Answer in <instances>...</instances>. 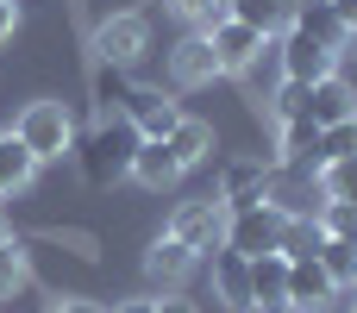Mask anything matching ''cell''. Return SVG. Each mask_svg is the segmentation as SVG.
<instances>
[{
  "label": "cell",
  "mask_w": 357,
  "mask_h": 313,
  "mask_svg": "<svg viewBox=\"0 0 357 313\" xmlns=\"http://www.w3.org/2000/svg\"><path fill=\"white\" fill-rule=\"evenodd\" d=\"M320 270H326V276H333V289L345 295V289L357 282V245H345V238H326V245H320Z\"/></svg>",
  "instance_id": "d4e9b609"
},
{
  "label": "cell",
  "mask_w": 357,
  "mask_h": 313,
  "mask_svg": "<svg viewBox=\"0 0 357 313\" xmlns=\"http://www.w3.org/2000/svg\"><path fill=\"white\" fill-rule=\"evenodd\" d=\"M157 313H201L195 301H157Z\"/></svg>",
  "instance_id": "e575fe53"
},
{
  "label": "cell",
  "mask_w": 357,
  "mask_h": 313,
  "mask_svg": "<svg viewBox=\"0 0 357 313\" xmlns=\"http://www.w3.org/2000/svg\"><path fill=\"white\" fill-rule=\"evenodd\" d=\"M132 125H138V138H163L176 119H182V107L163 94V88H144V82H132V94H126V107H119Z\"/></svg>",
  "instance_id": "30bf717a"
},
{
  "label": "cell",
  "mask_w": 357,
  "mask_h": 313,
  "mask_svg": "<svg viewBox=\"0 0 357 313\" xmlns=\"http://www.w3.org/2000/svg\"><path fill=\"white\" fill-rule=\"evenodd\" d=\"M351 289H357V282H351Z\"/></svg>",
  "instance_id": "8d00e7d4"
},
{
  "label": "cell",
  "mask_w": 357,
  "mask_h": 313,
  "mask_svg": "<svg viewBox=\"0 0 357 313\" xmlns=\"http://www.w3.org/2000/svg\"><path fill=\"white\" fill-rule=\"evenodd\" d=\"M351 313H357V307H351Z\"/></svg>",
  "instance_id": "74e56055"
},
{
  "label": "cell",
  "mask_w": 357,
  "mask_h": 313,
  "mask_svg": "<svg viewBox=\"0 0 357 313\" xmlns=\"http://www.w3.org/2000/svg\"><path fill=\"white\" fill-rule=\"evenodd\" d=\"M25 289V251H19V238H6L0 245V301H13Z\"/></svg>",
  "instance_id": "f1b7e54d"
},
{
  "label": "cell",
  "mask_w": 357,
  "mask_h": 313,
  "mask_svg": "<svg viewBox=\"0 0 357 313\" xmlns=\"http://www.w3.org/2000/svg\"><path fill=\"white\" fill-rule=\"evenodd\" d=\"M169 75H176V88H207V82L220 75V56H213L207 31H195V38H182V44L169 50Z\"/></svg>",
  "instance_id": "7c38bea8"
},
{
  "label": "cell",
  "mask_w": 357,
  "mask_h": 313,
  "mask_svg": "<svg viewBox=\"0 0 357 313\" xmlns=\"http://www.w3.org/2000/svg\"><path fill=\"white\" fill-rule=\"evenodd\" d=\"M207 44H213V56H220V75H238V69H245L270 38H257L245 19H232V13H226V19H213V25H207Z\"/></svg>",
  "instance_id": "9c48e42d"
},
{
  "label": "cell",
  "mask_w": 357,
  "mask_h": 313,
  "mask_svg": "<svg viewBox=\"0 0 357 313\" xmlns=\"http://www.w3.org/2000/svg\"><path fill=\"white\" fill-rule=\"evenodd\" d=\"M257 307H270V313L289 307V257H282V251L251 257V313Z\"/></svg>",
  "instance_id": "9a60e30c"
},
{
  "label": "cell",
  "mask_w": 357,
  "mask_h": 313,
  "mask_svg": "<svg viewBox=\"0 0 357 313\" xmlns=\"http://www.w3.org/2000/svg\"><path fill=\"white\" fill-rule=\"evenodd\" d=\"M339 157H357V113L339 125H320V163H339Z\"/></svg>",
  "instance_id": "4316f807"
},
{
  "label": "cell",
  "mask_w": 357,
  "mask_h": 313,
  "mask_svg": "<svg viewBox=\"0 0 357 313\" xmlns=\"http://www.w3.org/2000/svg\"><path fill=\"white\" fill-rule=\"evenodd\" d=\"M169 6H176L182 19H195V25L207 31L213 19H226V6H232V0H169Z\"/></svg>",
  "instance_id": "f546056e"
},
{
  "label": "cell",
  "mask_w": 357,
  "mask_h": 313,
  "mask_svg": "<svg viewBox=\"0 0 357 313\" xmlns=\"http://www.w3.org/2000/svg\"><path fill=\"white\" fill-rule=\"evenodd\" d=\"M301 113H307L314 125H339V119H351V113H357V88L345 82V75H320V82H307Z\"/></svg>",
  "instance_id": "8fae6325"
},
{
  "label": "cell",
  "mask_w": 357,
  "mask_h": 313,
  "mask_svg": "<svg viewBox=\"0 0 357 313\" xmlns=\"http://www.w3.org/2000/svg\"><path fill=\"white\" fill-rule=\"evenodd\" d=\"M132 182H144V188H157V194L182 182V169H176V157L163 151V138H144V144H138V157H132Z\"/></svg>",
  "instance_id": "ffe728a7"
},
{
  "label": "cell",
  "mask_w": 357,
  "mask_h": 313,
  "mask_svg": "<svg viewBox=\"0 0 357 313\" xmlns=\"http://www.w3.org/2000/svg\"><path fill=\"white\" fill-rule=\"evenodd\" d=\"M238 75L251 82V94H257V100H270V94L282 88V56H276V38H270V44H264V50H257V56H251Z\"/></svg>",
  "instance_id": "cb8c5ba5"
},
{
  "label": "cell",
  "mask_w": 357,
  "mask_h": 313,
  "mask_svg": "<svg viewBox=\"0 0 357 313\" xmlns=\"http://www.w3.org/2000/svg\"><path fill=\"white\" fill-rule=\"evenodd\" d=\"M320 245H326V226L314 220V213H301V220H282V257H320Z\"/></svg>",
  "instance_id": "603a6c76"
},
{
  "label": "cell",
  "mask_w": 357,
  "mask_h": 313,
  "mask_svg": "<svg viewBox=\"0 0 357 313\" xmlns=\"http://www.w3.org/2000/svg\"><path fill=\"white\" fill-rule=\"evenodd\" d=\"M138 144H144V138H138V125H132L126 113H100V119L75 138V157H82L88 188H113V182H126Z\"/></svg>",
  "instance_id": "6da1fadb"
},
{
  "label": "cell",
  "mask_w": 357,
  "mask_h": 313,
  "mask_svg": "<svg viewBox=\"0 0 357 313\" xmlns=\"http://www.w3.org/2000/svg\"><path fill=\"white\" fill-rule=\"evenodd\" d=\"M320 194L326 201H357V157H339V163H320Z\"/></svg>",
  "instance_id": "484cf974"
},
{
  "label": "cell",
  "mask_w": 357,
  "mask_h": 313,
  "mask_svg": "<svg viewBox=\"0 0 357 313\" xmlns=\"http://www.w3.org/2000/svg\"><path fill=\"white\" fill-rule=\"evenodd\" d=\"M264 182H270V163H226V176H220V207L226 213H238V207H257L264 201Z\"/></svg>",
  "instance_id": "2e32d148"
},
{
  "label": "cell",
  "mask_w": 357,
  "mask_h": 313,
  "mask_svg": "<svg viewBox=\"0 0 357 313\" xmlns=\"http://www.w3.org/2000/svg\"><path fill=\"white\" fill-rule=\"evenodd\" d=\"M38 176V157L19 144V132H0V201H13L19 188H31Z\"/></svg>",
  "instance_id": "7402d4cb"
},
{
  "label": "cell",
  "mask_w": 357,
  "mask_h": 313,
  "mask_svg": "<svg viewBox=\"0 0 357 313\" xmlns=\"http://www.w3.org/2000/svg\"><path fill=\"white\" fill-rule=\"evenodd\" d=\"M264 201L282 213V220H301V213H314L320 220V207H326V194H320V176H314V163H270V182H264Z\"/></svg>",
  "instance_id": "3957f363"
},
{
  "label": "cell",
  "mask_w": 357,
  "mask_h": 313,
  "mask_svg": "<svg viewBox=\"0 0 357 313\" xmlns=\"http://www.w3.org/2000/svg\"><path fill=\"white\" fill-rule=\"evenodd\" d=\"M169 232H176L195 257L220 251V245H226V207H220V194H207V201H182V207L169 213Z\"/></svg>",
  "instance_id": "5b68a950"
},
{
  "label": "cell",
  "mask_w": 357,
  "mask_h": 313,
  "mask_svg": "<svg viewBox=\"0 0 357 313\" xmlns=\"http://www.w3.org/2000/svg\"><path fill=\"white\" fill-rule=\"evenodd\" d=\"M6 238H13V232H6V220H0V245H6Z\"/></svg>",
  "instance_id": "d590c367"
},
{
  "label": "cell",
  "mask_w": 357,
  "mask_h": 313,
  "mask_svg": "<svg viewBox=\"0 0 357 313\" xmlns=\"http://www.w3.org/2000/svg\"><path fill=\"white\" fill-rule=\"evenodd\" d=\"M213 257V295L226 301L232 313H251V257H238V251H207Z\"/></svg>",
  "instance_id": "5bb4252c"
},
{
  "label": "cell",
  "mask_w": 357,
  "mask_h": 313,
  "mask_svg": "<svg viewBox=\"0 0 357 313\" xmlns=\"http://www.w3.org/2000/svg\"><path fill=\"white\" fill-rule=\"evenodd\" d=\"M333 13H339V25L357 38V0H333Z\"/></svg>",
  "instance_id": "1f68e13d"
},
{
  "label": "cell",
  "mask_w": 357,
  "mask_h": 313,
  "mask_svg": "<svg viewBox=\"0 0 357 313\" xmlns=\"http://www.w3.org/2000/svg\"><path fill=\"white\" fill-rule=\"evenodd\" d=\"M107 313H157V301H119V307H107Z\"/></svg>",
  "instance_id": "d6a6232c"
},
{
  "label": "cell",
  "mask_w": 357,
  "mask_h": 313,
  "mask_svg": "<svg viewBox=\"0 0 357 313\" xmlns=\"http://www.w3.org/2000/svg\"><path fill=\"white\" fill-rule=\"evenodd\" d=\"M144 50H151V25H144V13H113V19L94 25V63L132 69Z\"/></svg>",
  "instance_id": "277c9868"
},
{
  "label": "cell",
  "mask_w": 357,
  "mask_h": 313,
  "mask_svg": "<svg viewBox=\"0 0 357 313\" xmlns=\"http://www.w3.org/2000/svg\"><path fill=\"white\" fill-rule=\"evenodd\" d=\"M320 226H326V238L357 245V201H326V207H320Z\"/></svg>",
  "instance_id": "83f0119b"
},
{
  "label": "cell",
  "mask_w": 357,
  "mask_h": 313,
  "mask_svg": "<svg viewBox=\"0 0 357 313\" xmlns=\"http://www.w3.org/2000/svg\"><path fill=\"white\" fill-rule=\"evenodd\" d=\"M276 245H282V213H276L270 201L226 213V251H238V257H264V251H276Z\"/></svg>",
  "instance_id": "8992f818"
},
{
  "label": "cell",
  "mask_w": 357,
  "mask_h": 313,
  "mask_svg": "<svg viewBox=\"0 0 357 313\" xmlns=\"http://www.w3.org/2000/svg\"><path fill=\"white\" fill-rule=\"evenodd\" d=\"M226 13H232V19H245L257 38H282V31L295 25V0H232Z\"/></svg>",
  "instance_id": "ac0fdd59"
},
{
  "label": "cell",
  "mask_w": 357,
  "mask_h": 313,
  "mask_svg": "<svg viewBox=\"0 0 357 313\" xmlns=\"http://www.w3.org/2000/svg\"><path fill=\"white\" fill-rule=\"evenodd\" d=\"M13 132H19V144H25L38 163H50V157H69V151H75V119H69V107H63V100H31V107L13 119Z\"/></svg>",
  "instance_id": "7a4b0ae2"
},
{
  "label": "cell",
  "mask_w": 357,
  "mask_h": 313,
  "mask_svg": "<svg viewBox=\"0 0 357 313\" xmlns=\"http://www.w3.org/2000/svg\"><path fill=\"white\" fill-rule=\"evenodd\" d=\"M201 257L176 238V232H163V238H151V251H144V276L157 282V289H176V282H188V270H195Z\"/></svg>",
  "instance_id": "4fadbf2b"
},
{
  "label": "cell",
  "mask_w": 357,
  "mask_h": 313,
  "mask_svg": "<svg viewBox=\"0 0 357 313\" xmlns=\"http://www.w3.org/2000/svg\"><path fill=\"white\" fill-rule=\"evenodd\" d=\"M333 301H339V289L320 270V257H289V313H326Z\"/></svg>",
  "instance_id": "ba28073f"
},
{
  "label": "cell",
  "mask_w": 357,
  "mask_h": 313,
  "mask_svg": "<svg viewBox=\"0 0 357 313\" xmlns=\"http://www.w3.org/2000/svg\"><path fill=\"white\" fill-rule=\"evenodd\" d=\"M276 56H282V82H320V75H339V50H326L320 38H307V31H282L276 38Z\"/></svg>",
  "instance_id": "52a82bcc"
},
{
  "label": "cell",
  "mask_w": 357,
  "mask_h": 313,
  "mask_svg": "<svg viewBox=\"0 0 357 313\" xmlns=\"http://www.w3.org/2000/svg\"><path fill=\"white\" fill-rule=\"evenodd\" d=\"M56 313H107V307H100V301H63Z\"/></svg>",
  "instance_id": "836d02e7"
},
{
  "label": "cell",
  "mask_w": 357,
  "mask_h": 313,
  "mask_svg": "<svg viewBox=\"0 0 357 313\" xmlns=\"http://www.w3.org/2000/svg\"><path fill=\"white\" fill-rule=\"evenodd\" d=\"M163 151L176 157V169H195V163H207V151H213V125L207 119H176L169 132H163Z\"/></svg>",
  "instance_id": "e0dca14e"
},
{
  "label": "cell",
  "mask_w": 357,
  "mask_h": 313,
  "mask_svg": "<svg viewBox=\"0 0 357 313\" xmlns=\"http://www.w3.org/2000/svg\"><path fill=\"white\" fill-rule=\"evenodd\" d=\"M13 25H19V0H0V44L13 38Z\"/></svg>",
  "instance_id": "4dcf8cb0"
},
{
  "label": "cell",
  "mask_w": 357,
  "mask_h": 313,
  "mask_svg": "<svg viewBox=\"0 0 357 313\" xmlns=\"http://www.w3.org/2000/svg\"><path fill=\"white\" fill-rule=\"evenodd\" d=\"M276 151H282V163H314V169H320V125H314L307 113L282 119V125H276Z\"/></svg>",
  "instance_id": "d6986e66"
},
{
  "label": "cell",
  "mask_w": 357,
  "mask_h": 313,
  "mask_svg": "<svg viewBox=\"0 0 357 313\" xmlns=\"http://www.w3.org/2000/svg\"><path fill=\"white\" fill-rule=\"evenodd\" d=\"M295 31H307V38H320L326 50H345V25H339V13H333V0H295Z\"/></svg>",
  "instance_id": "44dd1931"
}]
</instances>
